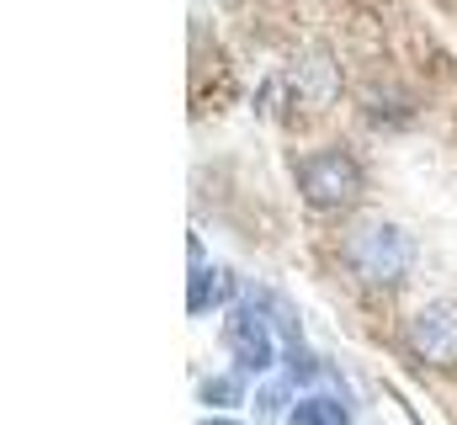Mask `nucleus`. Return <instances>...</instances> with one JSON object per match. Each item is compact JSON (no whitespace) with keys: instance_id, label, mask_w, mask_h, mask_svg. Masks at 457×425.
<instances>
[{"instance_id":"nucleus-1","label":"nucleus","mask_w":457,"mask_h":425,"mask_svg":"<svg viewBox=\"0 0 457 425\" xmlns=\"http://www.w3.org/2000/svg\"><path fill=\"white\" fill-rule=\"evenodd\" d=\"M341 255H345V271L367 288H399L404 271L415 266V245L399 223H383V218H361L351 223L341 239Z\"/></svg>"},{"instance_id":"nucleus-2","label":"nucleus","mask_w":457,"mask_h":425,"mask_svg":"<svg viewBox=\"0 0 457 425\" xmlns=\"http://www.w3.org/2000/svg\"><path fill=\"white\" fill-rule=\"evenodd\" d=\"M298 192L309 208H356L361 197V165L345 154V149H314L298 160Z\"/></svg>"},{"instance_id":"nucleus-3","label":"nucleus","mask_w":457,"mask_h":425,"mask_svg":"<svg viewBox=\"0 0 457 425\" xmlns=\"http://www.w3.org/2000/svg\"><path fill=\"white\" fill-rule=\"evenodd\" d=\"M224 346H228V356H234V367H245V372H266L277 362V329H271V319L261 314V309H250V304H239L228 314Z\"/></svg>"},{"instance_id":"nucleus-4","label":"nucleus","mask_w":457,"mask_h":425,"mask_svg":"<svg viewBox=\"0 0 457 425\" xmlns=\"http://www.w3.org/2000/svg\"><path fill=\"white\" fill-rule=\"evenodd\" d=\"M410 351L426 367H457V304L436 298L410 319Z\"/></svg>"},{"instance_id":"nucleus-5","label":"nucleus","mask_w":457,"mask_h":425,"mask_svg":"<svg viewBox=\"0 0 457 425\" xmlns=\"http://www.w3.org/2000/svg\"><path fill=\"white\" fill-rule=\"evenodd\" d=\"M282 80H287V96L298 106H330L341 96V70H336V59L325 48H303Z\"/></svg>"},{"instance_id":"nucleus-6","label":"nucleus","mask_w":457,"mask_h":425,"mask_svg":"<svg viewBox=\"0 0 457 425\" xmlns=\"http://www.w3.org/2000/svg\"><path fill=\"white\" fill-rule=\"evenodd\" d=\"M228 293H234V277H228L224 266L192 271V282H187V314H213Z\"/></svg>"},{"instance_id":"nucleus-7","label":"nucleus","mask_w":457,"mask_h":425,"mask_svg":"<svg viewBox=\"0 0 457 425\" xmlns=\"http://www.w3.org/2000/svg\"><path fill=\"white\" fill-rule=\"evenodd\" d=\"M287 425H351V415L336 394H309L287 410Z\"/></svg>"},{"instance_id":"nucleus-8","label":"nucleus","mask_w":457,"mask_h":425,"mask_svg":"<svg viewBox=\"0 0 457 425\" xmlns=\"http://www.w3.org/2000/svg\"><path fill=\"white\" fill-rule=\"evenodd\" d=\"M298 388V378L293 372H277V383H266L261 388V399H255V410H261V421H277L282 410H287V394Z\"/></svg>"},{"instance_id":"nucleus-9","label":"nucleus","mask_w":457,"mask_h":425,"mask_svg":"<svg viewBox=\"0 0 457 425\" xmlns=\"http://www.w3.org/2000/svg\"><path fill=\"white\" fill-rule=\"evenodd\" d=\"M197 399H203V404H213V410H234V404L245 399V383H234V378H203Z\"/></svg>"},{"instance_id":"nucleus-10","label":"nucleus","mask_w":457,"mask_h":425,"mask_svg":"<svg viewBox=\"0 0 457 425\" xmlns=\"http://www.w3.org/2000/svg\"><path fill=\"white\" fill-rule=\"evenodd\" d=\"M197 425H239L234 415H208V421H197Z\"/></svg>"}]
</instances>
